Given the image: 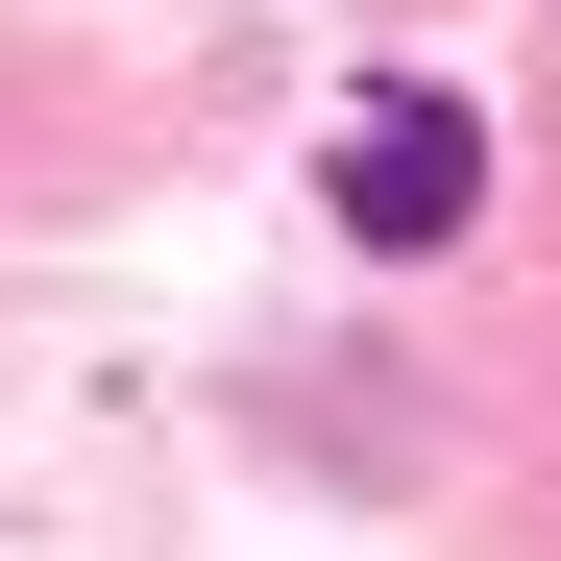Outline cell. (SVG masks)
<instances>
[{"mask_svg": "<svg viewBox=\"0 0 561 561\" xmlns=\"http://www.w3.org/2000/svg\"><path fill=\"white\" fill-rule=\"evenodd\" d=\"M463 196H489V123H463V99H415V73L342 99V220L366 244H463Z\"/></svg>", "mask_w": 561, "mask_h": 561, "instance_id": "obj_1", "label": "cell"}]
</instances>
